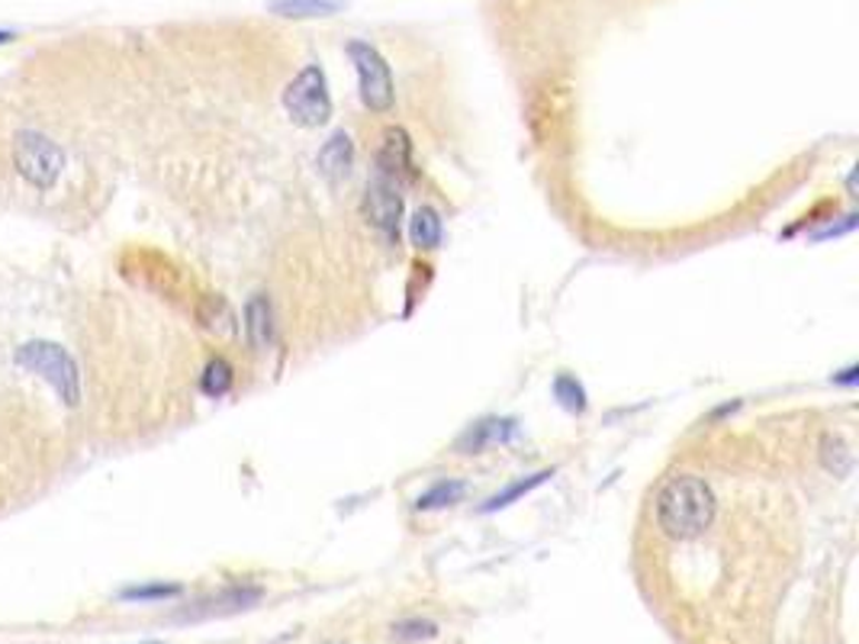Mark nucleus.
I'll use <instances>...</instances> for the list:
<instances>
[{
	"label": "nucleus",
	"instance_id": "10",
	"mask_svg": "<svg viewBox=\"0 0 859 644\" xmlns=\"http://www.w3.org/2000/svg\"><path fill=\"white\" fill-rule=\"evenodd\" d=\"M512 435H515V422H509V419H486V422H479V425H474V429L464 435L461 449L467 451V454H479V451L489 449V445L509 442Z\"/></svg>",
	"mask_w": 859,
	"mask_h": 644
},
{
	"label": "nucleus",
	"instance_id": "11",
	"mask_svg": "<svg viewBox=\"0 0 859 644\" xmlns=\"http://www.w3.org/2000/svg\"><path fill=\"white\" fill-rule=\"evenodd\" d=\"M345 0H274L271 13L286 20H313V17H335Z\"/></svg>",
	"mask_w": 859,
	"mask_h": 644
},
{
	"label": "nucleus",
	"instance_id": "22",
	"mask_svg": "<svg viewBox=\"0 0 859 644\" xmlns=\"http://www.w3.org/2000/svg\"><path fill=\"white\" fill-rule=\"evenodd\" d=\"M13 39V32H0V42H10Z\"/></svg>",
	"mask_w": 859,
	"mask_h": 644
},
{
	"label": "nucleus",
	"instance_id": "6",
	"mask_svg": "<svg viewBox=\"0 0 859 644\" xmlns=\"http://www.w3.org/2000/svg\"><path fill=\"white\" fill-rule=\"evenodd\" d=\"M364 217L371 225H377L390 242H400V225H403V193L396 181L383 178L381 171L367 181L364 193Z\"/></svg>",
	"mask_w": 859,
	"mask_h": 644
},
{
	"label": "nucleus",
	"instance_id": "20",
	"mask_svg": "<svg viewBox=\"0 0 859 644\" xmlns=\"http://www.w3.org/2000/svg\"><path fill=\"white\" fill-rule=\"evenodd\" d=\"M393 635H396V638H413V642L415 638H432V635H435V625H432V622H418V618H415V622H400V625L393 628Z\"/></svg>",
	"mask_w": 859,
	"mask_h": 644
},
{
	"label": "nucleus",
	"instance_id": "19",
	"mask_svg": "<svg viewBox=\"0 0 859 644\" xmlns=\"http://www.w3.org/2000/svg\"><path fill=\"white\" fill-rule=\"evenodd\" d=\"M554 393H557V400L570 410V413H583L586 410V393H583V386L576 384V378H557V384H554Z\"/></svg>",
	"mask_w": 859,
	"mask_h": 644
},
{
	"label": "nucleus",
	"instance_id": "15",
	"mask_svg": "<svg viewBox=\"0 0 859 644\" xmlns=\"http://www.w3.org/2000/svg\"><path fill=\"white\" fill-rule=\"evenodd\" d=\"M554 477V471H542V474H535V477H528V481H515L509 483L503 493H496V496H489L486 500V506H483V513H496V510H506L509 503H515L518 496H528L535 486H542L544 481H550Z\"/></svg>",
	"mask_w": 859,
	"mask_h": 644
},
{
	"label": "nucleus",
	"instance_id": "2",
	"mask_svg": "<svg viewBox=\"0 0 859 644\" xmlns=\"http://www.w3.org/2000/svg\"><path fill=\"white\" fill-rule=\"evenodd\" d=\"M17 364L27 368L30 374H39L59 393L64 406L81 403V374H78L74 358L64 349L52 345V342H27L23 349H17Z\"/></svg>",
	"mask_w": 859,
	"mask_h": 644
},
{
	"label": "nucleus",
	"instance_id": "5",
	"mask_svg": "<svg viewBox=\"0 0 859 644\" xmlns=\"http://www.w3.org/2000/svg\"><path fill=\"white\" fill-rule=\"evenodd\" d=\"M13 164L17 171L36 184V188H52L59 181L64 168V152L46 139L42 132H20L13 139Z\"/></svg>",
	"mask_w": 859,
	"mask_h": 644
},
{
	"label": "nucleus",
	"instance_id": "23",
	"mask_svg": "<svg viewBox=\"0 0 859 644\" xmlns=\"http://www.w3.org/2000/svg\"><path fill=\"white\" fill-rule=\"evenodd\" d=\"M142 644H161V642H142Z\"/></svg>",
	"mask_w": 859,
	"mask_h": 644
},
{
	"label": "nucleus",
	"instance_id": "16",
	"mask_svg": "<svg viewBox=\"0 0 859 644\" xmlns=\"http://www.w3.org/2000/svg\"><path fill=\"white\" fill-rule=\"evenodd\" d=\"M232 381H235V374H232V364L225 361V358H213L210 364H206V371H203V393L206 396H225L229 390H232Z\"/></svg>",
	"mask_w": 859,
	"mask_h": 644
},
{
	"label": "nucleus",
	"instance_id": "8",
	"mask_svg": "<svg viewBox=\"0 0 859 644\" xmlns=\"http://www.w3.org/2000/svg\"><path fill=\"white\" fill-rule=\"evenodd\" d=\"M351 168H354V142H351L348 132L342 129V132H335V135L319 149V171H322V178H325L329 184H338V181L348 178Z\"/></svg>",
	"mask_w": 859,
	"mask_h": 644
},
{
	"label": "nucleus",
	"instance_id": "18",
	"mask_svg": "<svg viewBox=\"0 0 859 644\" xmlns=\"http://www.w3.org/2000/svg\"><path fill=\"white\" fill-rule=\"evenodd\" d=\"M181 586L178 583H145V586H132V590H123V600H132V603H152V600H171L178 596Z\"/></svg>",
	"mask_w": 859,
	"mask_h": 644
},
{
	"label": "nucleus",
	"instance_id": "1",
	"mask_svg": "<svg viewBox=\"0 0 859 644\" xmlns=\"http://www.w3.org/2000/svg\"><path fill=\"white\" fill-rule=\"evenodd\" d=\"M654 515H657V529L667 539L693 542L711 529L718 515V496L711 483L699 474H676L660 486L654 500Z\"/></svg>",
	"mask_w": 859,
	"mask_h": 644
},
{
	"label": "nucleus",
	"instance_id": "7",
	"mask_svg": "<svg viewBox=\"0 0 859 644\" xmlns=\"http://www.w3.org/2000/svg\"><path fill=\"white\" fill-rule=\"evenodd\" d=\"M377 171L390 181L413 178V139L403 127H390L381 135V152H377Z\"/></svg>",
	"mask_w": 859,
	"mask_h": 644
},
{
	"label": "nucleus",
	"instance_id": "4",
	"mask_svg": "<svg viewBox=\"0 0 859 644\" xmlns=\"http://www.w3.org/2000/svg\"><path fill=\"white\" fill-rule=\"evenodd\" d=\"M348 59L357 71V91H361L364 107L371 113H386L393 107L396 84H393V71H390V62L381 56V49L364 42V39H351Z\"/></svg>",
	"mask_w": 859,
	"mask_h": 644
},
{
	"label": "nucleus",
	"instance_id": "21",
	"mask_svg": "<svg viewBox=\"0 0 859 644\" xmlns=\"http://www.w3.org/2000/svg\"><path fill=\"white\" fill-rule=\"evenodd\" d=\"M833 381H837V384H850V386H853V384H857V368H847V371H843V378H833Z\"/></svg>",
	"mask_w": 859,
	"mask_h": 644
},
{
	"label": "nucleus",
	"instance_id": "14",
	"mask_svg": "<svg viewBox=\"0 0 859 644\" xmlns=\"http://www.w3.org/2000/svg\"><path fill=\"white\" fill-rule=\"evenodd\" d=\"M821 461H825V467H828L830 474H837V477H847L853 471V451H850V445L840 435H825Z\"/></svg>",
	"mask_w": 859,
	"mask_h": 644
},
{
	"label": "nucleus",
	"instance_id": "9",
	"mask_svg": "<svg viewBox=\"0 0 859 644\" xmlns=\"http://www.w3.org/2000/svg\"><path fill=\"white\" fill-rule=\"evenodd\" d=\"M245 335H249V345L257 352H264L274 342V306L264 293H255L245 303Z\"/></svg>",
	"mask_w": 859,
	"mask_h": 644
},
{
	"label": "nucleus",
	"instance_id": "12",
	"mask_svg": "<svg viewBox=\"0 0 859 644\" xmlns=\"http://www.w3.org/2000/svg\"><path fill=\"white\" fill-rule=\"evenodd\" d=\"M442 235H445V225H442L438 210L435 207H418L413 220H410V239H413L415 249H438Z\"/></svg>",
	"mask_w": 859,
	"mask_h": 644
},
{
	"label": "nucleus",
	"instance_id": "3",
	"mask_svg": "<svg viewBox=\"0 0 859 644\" xmlns=\"http://www.w3.org/2000/svg\"><path fill=\"white\" fill-rule=\"evenodd\" d=\"M286 117L303 129H319L332 120V94L322 64H306L284 91Z\"/></svg>",
	"mask_w": 859,
	"mask_h": 644
},
{
	"label": "nucleus",
	"instance_id": "13",
	"mask_svg": "<svg viewBox=\"0 0 859 644\" xmlns=\"http://www.w3.org/2000/svg\"><path fill=\"white\" fill-rule=\"evenodd\" d=\"M467 496V483L464 481H442L435 483L432 490H425L418 500H415V510H445V506H454Z\"/></svg>",
	"mask_w": 859,
	"mask_h": 644
},
{
	"label": "nucleus",
	"instance_id": "17",
	"mask_svg": "<svg viewBox=\"0 0 859 644\" xmlns=\"http://www.w3.org/2000/svg\"><path fill=\"white\" fill-rule=\"evenodd\" d=\"M200 320H203L206 329H213V332H232V329H235V316H232V310L225 306V300H220V296H210V300L203 303Z\"/></svg>",
	"mask_w": 859,
	"mask_h": 644
}]
</instances>
